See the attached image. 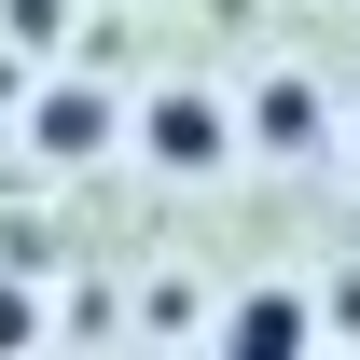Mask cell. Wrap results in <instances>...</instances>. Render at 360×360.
<instances>
[{
  "label": "cell",
  "instance_id": "cell-1",
  "mask_svg": "<svg viewBox=\"0 0 360 360\" xmlns=\"http://www.w3.org/2000/svg\"><path fill=\"white\" fill-rule=\"evenodd\" d=\"M236 139H222V97H153V167H180V180H208Z\"/></svg>",
  "mask_w": 360,
  "mask_h": 360
},
{
  "label": "cell",
  "instance_id": "cell-2",
  "mask_svg": "<svg viewBox=\"0 0 360 360\" xmlns=\"http://www.w3.org/2000/svg\"><path fill=\"white\" fill-rule=\"evenodd\" d=\"M250 125H264V153H319V125H333V111H319V84H264V111H250Z\"/></svg>",
  "mask_w": 360,
  "mask_h": 360
},
{
  "label": "cell",
  "instance_id": "cell-3",
  "mask_svg": "<svg viewBox=\"0 0 360 360\" xmlns=\"http://www.w3.org/2000/svg\"><path fill=\"white\" fill-rule=\"evenodd\" d=\"M236 347H305V305H277V291H250V305H236Z\"/></svg>",
  "mask_w": 360,
  "mask_h": 360
}]
</instances>
